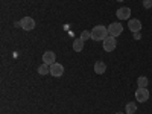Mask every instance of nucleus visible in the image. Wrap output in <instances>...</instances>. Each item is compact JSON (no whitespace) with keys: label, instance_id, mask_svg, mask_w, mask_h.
I'll return each mask as SVG.
<instances>
[{"label":"nucleus","instance_id":"obj_1","mask_svg":"<svg viewBox=\"0 0 152 114\" xmlns=\"http://www.w3.org/2000/svg\"><path fill=\"white\" fill-rule=\"evenodd\" d=\"M107 37H108V29L105 26H102V24L94 26L91 29V40H94V41H104Z\"/></svg>","mask_w":152,"mask_h":114},{"label":"nucleus","instance_id":"obj_2","mask_svg":"<svg viewBox=\"0 0 152 114\" xmlns=\"http://www.w3.org/2000/svg\"><path fill=\"white\" fill-rule=\"evenodd\" d=\"M123 32V26L119 23V21H116V23H111L110 26H108V34L111 35V37H119L120 34Z\"/></svg>","mask_w":152,"mask_h":114},{"label":"nucleus","instance_id":"obj_3","mask_svg":"<svg viewBox=\"0 0 152 114\" xmlns=\"http://www.w3.org/2000/svg\"><path fill=\"white\" fill-rule=\"evenodd\" d=\"M116 38L114 37H111V35H108L105 40H104V50L105 52H113L114 49H116Z\"/></svg>","mask_w":152,"mask_h":114},{"label":"nucleus","instance_id":"obj_4","mask_svg":"<svg viewBox=\"0 0 152 114\" xmlns=\"http://www.w3.org/2000/svg\"><path fill=\"white\" fill-rule=\"evenodd\" d=\"M149 90L148 88H137V91H135V99H137V102H146V100L149 99Z\"/></svg>","mask_w":152,"mask_h":114},{"label":"nucleus","instance_id":"obj_5","mask_svg":"<svg viewBox=\"0 0 152 114\" xmlns=\"http://www.w3.org/2000/svg\"><path fill=\"white\" fill-rule=\"evenodd\" d=\"M116 15H117L119 20H131V9L126 8V6L119 8V9L116 11Z\"/></svg>","mask_w":152,"mask_h":114},{"label":"nucleus","instance_id":"obj_6","mask_svg":"<svg viewBox=\"0 0 152 114\" xmlns=\"http://www.w3.org/2000/svg\"><path fill=\"white\" fill-rule=\"evenodd\" d=\"M20 24H21V29H24V31H32V29L35 28V20H34L32 17H24V18H21Z\"/></svg>","mask_w":152,"mask_h":114},{"label":"nucleus","instance_id":"obj_7","mask_svg":"<svg viewBox=\"0 0 152 114\" xmlns=\"http://www.w3.org/2000/svg\"><path fill=\"white\" fill-rule=\"evenodd\" d=\"M62 73H64V66H62V64L55 62V64L50 66V75H52V76L58 78V76H62Z\"/></svg>","mask_w":152,"mask_h":114},{"label":"nucleus","instance_id":"obj_8","mask_svg":"<svg viewBox=\"0 0 152 114\" xmlns=\"http://www.w3.org/2000/svg\"><path fill=\"white\" fill-rule=\"evenodd\" d=\"M128 28L131 32H140L142 31V21L138 18H131L128 21Z\"/></svg>","mask_w":152,"mask_h":114},{"label":"nucleus","instance_id":"obj_9","mask_svg":"<svg viewBox=\"0 0 152 114\" xmlns=\"http://www.w3.org/2000/svg\"><path fill=\"white\" fill-rule=\"evenodd\" d=\"M55 53L52 52V50H47V52H44V55H43V62L44 64H49V66H52V64H55Z\"/></svg>","mask_w":152,"mask_h":114},{"label":"nucleus","instance_id":"obj_10","mask_svg":"<svg viewBox=\"0 0 152 114\" xmlns=\"http://www.w3.org/2000/svg\"><path fill=\"white\" fill-rule=\"evenodd\" d=\"M105 70H107V64L104 61H96L94 62V73L96 75H102V73H105Z\"/></svg>","mask_w":152,"mask_h":114},{"label":"nucleus","instance_id":"obj_11","mask_svg":"<svg viewBox=\"0 0 152 114\" xmlns=\"http://www.w3.org/2000/svg\"><path fill=\"white\" fill-rule=\"evenodd\" d=\"M82 49H84V41L81 40V38L73 40V50H75V52H81Z\"/></svg>","mask_w":152,"mask_h":114},{"label":"nucleus","instance_id":"obj_12","mask_svg":"<svg viewBox=\"0 0 152 114\" xmlns=\"http://www.w3.org/2000/svg\"><path fill=\"white\" fill-rule=\"evenodd\" d=\"M148 84H149V81H148L146 76H140V78L137 79V85H138V88H148Z\"/></svg>","mask_w":152,"mask_h":114},{"label":"nucleus","instance_id":"obj_13","mask_svg":"<svg viewBox=\"0 0 152 114\" xmlns=\"http://www.w3.org/2000/svg\"><path fill=\"white\" fill-rule=\"evenodd\" d=\"M38 73H40V75H50V66L43 62V64L38 67Z\"/></svg>","mask_w":152,"mask_h":114},{"label":"nucleus","instance_id":"obj_14","mask_svg":"<svg viewBox=\"0 0 152 114\" xmlns=\"http://www.w3.org/2000/svg\"><path fill=\"white\" fill-rule=\"evenodd\" d=\"M125 108H126V113H128V114H134V113H135V110H137V105H135L134 102H129Z\"/></svg>","mask_w":152,"mask_h":114},{"label":"nucleus","instance_id":"obj_15","mask_svg":"<svg viewBox=\"0 0 152 114\" xmlns=\"http://www.w3.org/2000/svg\"><path fill=\"white\" fill-rule=\"evenodd\" d=\"M81 40L82 41H85V40H88V38H91V31H82V34H81Z\"/></svg>","mask_w":152,"mask_h":114},{"label":"nucleus","instance_id":"obj_16","mask_svg":"<svg viewBox=\"0 0 152 114\" xmlns=\"http://www.w3.org/2000/svg\"><path fill=\"white\" fill-rule=\"evenodd\" d=\"M143 8L145 9H151L152 8V0H143Z\"/></svg>","mask_w":152,"mask_h":114},{"label":"nucleus","instance_id":"obj_17","mask_svg":"<svg viewBox=\"0 0 152 114\" xmlns=\"http://www.w3.org/2000/svg\"><path fill=\"white\" fill-rule=\"evenodd\" d=\"M134 38H135V40H140V38H142L140 32H134Z\"/></svg>","mask_w":152,"mask_h":114},{"label":"nucleus","instance_id":"obj_18","mask_svg":"<svg viewBox=\"0 0 152 114\" xmlns=\"http://www.w3.org/2000/svg\"><path fill=\"white\" fill-rule=\"evenodd\" d=\"M116 114H123V113H116Z\"/></svg>","mask_w":152,"mask_h":114},{"label":"nucleus","instance_id":"obj_19","mask_svg":"<svg viewBox=\"0 0 152 114\" xmlns=\"http://www.w3.org/2000/svg\"><path fill=\"white\" fill-rule=\"evenodd\" d=\"M117 2H123V0H117Z\"/></svg>","mask_w":152,"mask_h":114},{"label":"nucleus","instance_id":"obj_20","mask_svg":"<svg viewBox=\"0 0 152 114\" xmlns=\"http://www.w3.org/2000/svg\"><path fill=\"white\" fill-rule=\"evenodd\" d=\"M134 114H135V113H134Z\"/></svg>","mask_w":152,"mask_h":114}]
</instances>
